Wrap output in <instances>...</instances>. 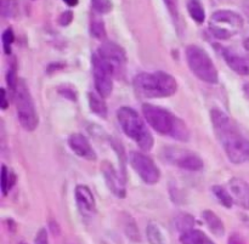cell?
I'll list each match as a JSON object with an SVG mask.
<instances>
[{"label": "cell", "instance_id": "obj_1", "mask_svg": "<svg viewBox=\"0 0 249 244\" xmlns=\"http://www.w3.org/2000/svg\"><path fill=\"white\" fill-rule=\"evenodd\" d=\"M211 121L214 133L220 141L229 160L233 164L249 162V139L246 138L235 122L221 109L211 111Z\"/></svg>", "mask_w": 249, "mask_h": 244}, {"label": "cell", "instance_id": "obj_2", "mask_svg": "<svg viewBox=\"0 0 249 244\" xmlns=\"http://www.w3.org/2000/svg\"><path fill=\"white\" fill-rule=\"evenodd\" d=\"M145 121L153 130L164 136H170L178 141H189L190 130L186 124L163 107L145 104L142 106Z\"/></svg>", "mask_w": 249, "mask_h": 244}, {"label": "cell", "instance_id": "obj_3", "mask_svg": "<svg viewBox=\"0 0 249 244\" xmlns=\"http://www.w3.org/2000/svg\"><path fill=\"white\" fill-rule=\"evenodd\" d=\"M134 87L140 96L146 99L169 97L177 92L178 82L169 73L157 70L153 73H139L134 78Z\"/></svg>", "mask_w": 249, "mask_h": 244}, {"label": "cell", "instance_id": "obj_4", "mask_svg": "<svg viewBox=\"0 0 249 244\" xmlns=\"http://www.w3.org/2000/svg\"><path fill=\"white\" fill-rule=\"evenodd\" d=\"M117 119L123 133L133 140L141 150L151 151L153 147V136L145 121L139 116L136 111L130 107H121L117 112Z\"/></svg>", "mask_w": 249, "mask_h": 244}, {"label": "cell", "instance_id": "obj_5", "mask_svg": "<svg viewBox=\"0 0 249 244\" xmlns=\"http://www.w3.org/2000/svg\"><path fill=\"white\" fill-rule=\"evenodd\" d=\"M14 101L16 106L17 119L22 128L27 131L36 130L39 124V118L31 90L23 79L18 80L14 92Z\"/></svg>", "mask_w": 249, "mask_h": 244}, {"label": "cell", "instance_id": "obj_6", "mask_svg": "<svg viewBox=\"0 0 249 244\" xmlns=\"http://www.w3.org/2000/svg\"><path fill=\"white\" fill-rule=\"evenodd\" d=\"M243 24V17L237 12L232 10H218L212 14L208 28L215 39L228 40L242 31Z\"/></svg>", "mask_w": 249, "mask_h": 244}, {"label": "cell", "instance_id": "obj_7", "mask_svg": "<svg viewBox=\"0 0 249 244\" xmlns=\"http://www.w3.org/2000/svg\"><path fill=\"white\" fill-rule=\"evenodd\" d=\"M187 65L191 72L202 82L216 84L219 82V73L207 51L197 45H189L185 50Z\"/></svg>", "mask_w": 249, "mask_h": 244}, {"label": "cell", "instance_id": "obj_8", "mask_svg": "<svg viewBox=\"0 0 249 244\" xmlns=\"http://www.w3.org/2000/svg\"><path fill=\"white\" fill-rule=\"evenodd\" d=\"M162 158L169 164L187 172H199L204 167L203 160L197 153L172 146L163 148Z\"/></svg>", "mask_w": 249, "mask_h": 244}, {"label": "cell", "instance_id": "obj_9", "mask_svg": "<svg viewBox=\"0 0 249 244\" xmlns=\"http://www.w3.org/2000/svg\"><path fill=\"white\" fill-rule=\"evenodd\" d=\"M91 65L97 94L101 95L104 99H107L113 90V72H112L108 63L97 52L92 55Z\"/></svg>", "mask_w": 249, "mask_h": 244}, {"label": "cell", "instance_id": "obj_10", "mask_svg": "<svg viewBox=\"0 0 249 244\" xmlns=\"http://www.w3.org/2000/svg\"><path fill=\"white\" fill-rule=\"evenodd\" d=\"M129 162L143 182L148 185H155L160 181V172L150 157L141 152L133 151L129 156Z\"/></svg>", "mask_w": 249, "mask_h": 244}, {"label": "cell", "instance_id": "obj_11", "mask_svg": "<svg viewBox=\"0 0 249 244\" xmlns=\"http://www.w3.org/2000/svg\"><path fill=\"white\" fill-rule=\"evenodd\" d=\"M97 53L108 63L114 77H123L124 72H125L126 55L125 51L121 46L112 43V41L106 40L101 44V46L97 50Z\"/></svg>", "mask_w": 249, "mask_h": 244}, {"label": "cell", "instance_id": "obj_12", "mask_svg": "<svg viewBox=\"0 0 249 244\" xmlns=\"http://www.w3.org/2000/svg\"><path fill=\"white\" fill-rule=\"evenodd\" d=\"M74 198L78 209L84 218L89 219L94 216L96 211V203L91 190L87 185H77L74 190Z\"/></svg>", "mask_w": 249, "mask_h": 244}, {"label": "cell", "instance_id": "obj_13", "mask_svg": "<svg viewBox=\"0 0 249 244\" xmlns=\"http://www.w3.org/2000/svg\"><path fill=\"white\" fill-rule=\"evenodd\" d=\"M101 173L104 175L105 182H106L109 191L118 198H124L126 196L125 185H124V181L119 176L113 165L105 160L101 163Z\"/></svg>", "mask_w": 249, "mask_h": 244}, {"label": "cell", "instance_id": "obj_14", "mask_svg": "<svg viewBox=\"0 0 249 244\" xmlns=\"http://www.w3.org/2000/svg\"><path fill=\"white\" fill-rule=\"evenodd\" d=\"M68 146L78 157L83 158L85 160H95L96 159V152L92 148L91 143L89 142L87 138L83 134H72L68 138Z\"/></svg>", "mask_w": 249, "mask_h": 244}, {"label": "cell", "instance_id": "obj_15", "mask_svg": "<svg viewBox=\"0 0 249 244\" xmlns=\"http://www.w3.org/2000/svg\"><path fill=\"white\" fill-rule=\"evenodd\" d=\"M219 49L225 62L233 72L240 75H249V60L247 56L240 55L236 51L224 46H219Z\"/></svg>", "mask_w": 249, "mask_h": 244}, {"label": "cell", "instance_id": "obj_16", "mask_svg": "<svg viewBox=\"0 0 249 244\" xmlns=\"http://www.w3.org/2000/svg\"><path fill=\"white\" fill-rule=\"evenodd\" d=\"M229 191L232 196L233 202L249 210V185L245 180L232 177L229 181Z\"/></svg>", "mask_w": 249, "mask_h": 244}, {"label": "cell", "instance_id": "obj_17", "mask_svg": "<svg viewBox=\"0 0 249 244\" xmlns=\"http://www.w3.org/2000/svg\"><path fill=\"white\" fill-rule=\"evenodd\" d=\"M202 216H203V220L204 223H206L207 227L209 228V231H211L214 236L221 237V236L225 233V226H224V223L214 211L204 210Z\"/></svg>", "mask_w": 249, "mask_h": 244}, {"label": "cell", "instance_id": "obj_18", "mask_svg": "<svg viewBox=\"0 0 249 244\" xmlns=\"http://www.w3.org/2000/svg\"><path fill=\"white\" fill-rule=\"evenodd\" d=\"M122 228H123V232L131 242H135V243H140L141 242V235H140V231H139L138 227V224L136 221L131 218L129 214H124L122 216Z\"/></svg>", "mask_w": 249, "mask_h": 244}, {"label": "cell", "instance_id": "obj_19", "mask_svg": "<svg viewBox=\"0 0 249 244\" xmlns=\"http://www.w3.org/2000/svg\"><path fill=\"white\" fill-rule=\"evenodd\" d=\"M88 101H89V106L92 113L99 116L100 118H106L107 114H108V108H107L106 102L101 95L96 94V92H89Z\"/></svg>", "mask_w": 249, "mask_h": 244}, {"label": "cell", "instance_id": "obj_20", "mask_svg": "<svg viewBox=\"0 0 249 244\" xmlns=\"http://www.w3.org/2000/svg\"><path fill=\"white\" fill-rule=\"evenodd\" d=\"M90 33L97 40H106V27L101 15L92 11L90 15Z\"/></svg>", "mask_w": 249, "mask_h": 244}, {"label": "cell", "instance_id": "obj_21", "mask_svg": "<svg viewBox=\"0 0 249 244\" xmlns=\"http://www.w3.org/2000/svg\"><path fill=\"white\" fill-rule=\"evenodd\" d=\"M187 12L190 17L197 23H203L206 19V10L201 0H189L187 1Z\"/></svg>", "mask_w": 249, "mask_h": 244}, {"label": "cell", "instance_id": "obj_22", "mask_svg": "<svg viewBox=\"0 0 249 244\" xmlns=\"http://www.w3.org/2000/svg\"><path fill=\"white\" fill-rule=\"evenodd\" d=\"M207 238L208 237L202 231L192 228L180 235V242L181 244H204Z\"/></svg>", "mask_w": 249, "mask_h": 244}, {"label": "cell", "instance_id": "obj_23", "mask_svg": "<svg viewBox=\"0 0 249 244\" xmlns=\"http://www.w3.org/2000/svg\"><path fill=\"white\" fill-rule=\"evenodd\" d=\"M212 191H213L214 196H215V198L218 199L219 203H220L221 206L225 207V208L228 209H230L231 207H232L233 198L229 190H226L225 187H223L221 185H215V186L212 187Z\"/></svg>", "mask_w": 249, "mask_h": 244}, {"label": "cell", "instance_id": "obj_24", "mask_svg": "<svg viewBox=\"0 0 249 244\" xmlns=\"http://www.w3.org/2000/svg\"><path fill=\"white\" fill-rule=\"evenodd\" d=\"M196 224L194 216H191L190 214H179V215L175 218V227L180 231V232H186V231L192 230Z\"/></svg>", "mask_w": 249, "mask_h": 244}, {"label": "cell", "instance_id": "obj_25", "mask_svg": "<svg viewBox=\"0 0 249 244\" xmlns=\"http://www.w3.org/2000/svg\"><path fill=\"white\" fill-rule=\"evenodd\" d=\"M146 237H147V241L150 244H164V237H163L162 231L153 223L147 225V228H146Z\"/></svg>", "mask_w": 249, "mask_h": 244}, {"label": "cell", "instance_id": "obj_26", "mask_svg": "<svg viewBox=\"0 0 249 244\" xmlns=\"http://www.w3.org/2000/svg\"><path fill=\"white\" fill-rule=\"evenodd\" d=\"M15 181H16V176H15L12 173H10L5 165H2V168H1V192L4 196H6V194L9 193V191L12 189V186H14Z\"/></svg>", "mask_w": 249, "mask_h": 244}, {"label": "cell", "instance_id": "obj_27", "mask_svg": "<svg viewBox=\"0 0 249 244\" xmlns=\"http://www.w3.org/2000/svg\"><path fill=\"white\" fill-rule=\"evenodd\" d=\"M92 11L100 15L109 14L113 9V0H91Z\"/></svg>", "mask_w": 249, "mask_h": 244}, {"label": "cell", "instance_id": "obj_28", "mask_svg": "<svg viewBox=\"0 0 249 244\" xmlns=\"http://www.w3.org/2000/svg\"><path fill=\"white\" fill-rule=\"evenodd\" d=\"M2 39V48H4V51L6 55H10L11 53V45L15 40V34L12 28H6L4 31L1 35Z\"/></svg>", "mask_w": 249, "mask_h": 244}, {"label": "cell", "instance_id": "obj_29", "mask_svg": "<svg viewBox=\"0 0 249 244\" xmlns=\"http://www.w3.org/2000/svg\"><path fill=\"white\" fill-rule=\"evenodd\" d=\"M18 80L19 78H17V74H16V66H15V63L14 65H10L9 70H7V74H6V83L9 89L12 91V94H14L15 90H16L17 84H18Z\"/></svg>", "mask_w": 249, "mask_h": 244}, {"label": "cell", "instance_id": "obj_30", "mask_svg": "<svg viewBox=\"0 0 249 244\" xmlns=\"http://www.w3.org/2000/svg\"><path fill=\"white\" fill-rule=\"evenodd\" d=\"M164 5L167 6L168 11L170 12L172 17L174 19H178L179 17V0H163Z\"/></svg>", "mask_w": 249, "mask_h": 244}, {"label": "cell", "instance_id": "obj_31", "mask_svg": "<svg viewBox=\"0 0 249 244\" xmlns=\"http://www.w3.org/2000/svg\"><path fill=\"white\" fill-rule=\"evenodd\" d=\"M1 15L4 17H10L14 14V5L11 0H1Z\"/></svg>", "mask_w": 249, "mask_h": 244}, {"label": "cell", "instance_id": "obj_32", "mask_svg": "<svg viewBox=\"0 0 249 244\" xmlns=\"http://www.w3.org/2000/svg\"><path fill=\"white\" fill-rule=\"evenodd\" d=\"M34 244H49L48 231L45 228H40L36 232V238H34Z\"/></svg>", "mask_w": 249, "mask_h": 244}, {"label": "cell", "instance_id": "obj_33", "mask_svg": "<svg viewBox=\"0 0 249 244\" xmlns=\"http://www.w3.org/2000/svg\"><path fill=\"white\" fill-rule=\"evenodd\" d=\"M73 21V12L72 11H65L60 15L58 17V23L61 26H68L71 22Z\"/></svg>", "mask_w": 249, "mask_h": 244}, {"label": "cell", "instance_id": "obj_34", "mask_svg": "<svg viewBox=\"0 0 249 244\" xmlns=\"http://www.w3.org/2000/svg\"><path fill=\"white\" fill-rule=\"evenodd\" d=\"M7 106H9V101H7L6 91H5V89H1L0 90V107L2 109H6Z\"/></svg>", "mask_w": 249, "mask_h": 244}, {"label": "cell", "instance_id": "obj_35", "mask_svg": "<svg viewBox=\"0 0 249 244\" xmlns=\"http://www.w3.org/2000/svg\"><path fill=\"white\" fill-rule=\"evenodd\" d=\"M228 244H245V242H243L242 237H241L238 233H232V235L229 237Z\"/></svg>", "mask_w": 249, "mask_h": 244}, {"label": "cell", "instance_id": "obj_36", "mask_svg": "<svg viewBox=\"0 0 249 244\" xmlns=\"http://www.w3.org/2000/svg\"><path fill=\"white\" fill-rule=\"evenodd\" d=\"M243 11H245V15L246 17H247L248 22H249V0L245 2V5H243Z\"/></svg>", "mask_w": 249, "mask_h": 244}, {"label": "cell", "instance_id": "obj_37", "mask_svg": "<svg viewBox=\"0 0 249 244\" xmlns=\"http://www.w3.org/2000/svg\"><path fill=\"white\" fill-rule=\"evenodd\" d=\"M243 48H245L246 50V56H247L249 60V38H247L245 41H243Z\"/></svg>", "mask_w": 249, "mask_h": 244}, {"label": "cell", "instance_id": "obj_38", "mask_svg": "<svg viewBox=\"0 0 249 244\" xmlns=\"http://www.w3.org/2000/svg\"><path fill=\"white\" fill-rule=\"evenodd\" d=\"M63 1H65L68 6H75V5H78L79 0H63Z\"/></svg>", "mask_w": 249, "mask_h": 244}, {"label": "cell", "instance_id": "obj_39", "mask_svg": "<svg viewBox=\"0 0 249 244\" xmlns=\"http://www.w3.org/2000/svg\"><path fill=\"white\" fill-rule=\"evenodd\" d=\"M243 91H245V95L249 99V83H246V84L243 85Z\"/></svg>", "mask_w": 249, "mask_h": 244}, {"label": "cell", "instance_id": "obj_40", "mask_svg": "<svg viewBox=\"0 0 249 244\" xmlns=\"http://www.w3.org/2000/svg\"><path fill=\"white\" fill-rule=\"evenodd\" d=\"M204 244H214V243H213V241L211 240V238H207V241L204 242Z\"/></svg>", "mask_w": 249, "mask_h": 244}]
</instances>
